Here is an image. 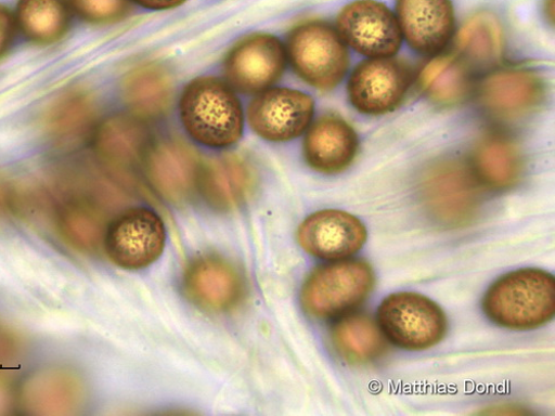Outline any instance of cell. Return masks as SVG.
<instances>
[{
	"label": "cell",
	"mask_w": 555,
	"mask_h": 416,
	"mask_svg": "<svg viewBox=\"0 0 555 416\" xmlns=\"http://www.w3.org/2000/svg\"><path fill=\"white\" fill-rule=\"evenodd\" d=\"M283 41L270 34L243 37L223 61L227 83L245 95H258L282 79L287 66Z\"/></svg>",
	"instance_id": "52a82bcc"
},
{
	"label": "cell",
	"mask_w": 555,
	"mask_h": 416,
	"mask_svg": "<svg viewBox=\"0 0 555 416\" xmlns=\"http://www.w3.org/2000/svg\"><path fill=\"white\" fill-rule=\"evenodd\" d=\"M482 309L499 327L517 332L538 329L555 314L554 276L537 268L504 274L487 291Z\"/></svg>",
	"instance_id": "7a4b0ae2"
},
{
	"label": "cell",
	"mask_w": 555,
	"mask_h": 416,
	"mask_svg": "<svg viewBox=\"0 0 555 416\" xmlns=\"http://www.w3.org/2000/svg\"><path fill=\"white\" fill-rule=\"evenodd\" d=\"M131 3L149 11H169L188 2V0H130Z\"/></svg>",
	"instance_id": "4dcf8cb0"
},
{
	"label": "cell",
	"mask_w": 555,
	"mask_h": 416,
	"mask_svg": "<svg viewBox=\"0 0 555 416\" xmlns=\"http://www.w3.org/2000/svg\"><path fill=\"white\" fill-rule=\"evenodd\" d=\"M15 17L26 39L50 46L67 35L73 12L68 0H18Z\"/></svg>",
	"instance_id": "d4e9b609"
},
{
	"label": "cell",
	"mask_w": 555,
	"mask_h": 416,
	"mask_svg": "<svg viewBox=\"0 0 555 416\" xmlns=\"http://www.w3.org/2000/svg\"><path fill=\"white\" fill-rule=\"evenodd\" d=\"M183 291L198 308L228 312L237 308L246 296V281L229 260L208 255L193 260L182 280Z\"/></svg>",
	"instance_id": "4fadbf2b"
},
{
	"label": "cell",
	"mask_w": 555,
	"mask_h": 416,
	"mask_svg": "<svg viewBox=\"0 0 555 416\" xmlns=\"http://www.w3.org/2000/svg\"><path fill=\"white\" fill-rule=\"evenodd\" d=\"M378 326L393 346L408 351H424L438 346L448 332L442 308L415 292H397L378 308Z\"/></svg>",
	"instance_id": "5b68a950"
},
{
	"label": "cell",
	"mask_w": 555,
	"mask_h": 416,
	"mask_svg": "<svg viewBox=\"0 0 555 416\" xmlns=\"http://www.w3.org/2000/svg\"><path fill=\"white\" fill-rule=\"evenodd\" d=\"M285 49L295 73L318 90L335 89L349 70L347 44L327 22L311 20L298 24L289 32Z\"/></svg>",
	"instance_id": "277c9868"
},
{
	"label": "cell",
	"mask_w": 555,
	"mask_h": 416,
	"mask_svg": "<svg viewBox=\"0 0 555 416\" xmlns=\"http://www.w3.org/2000/svg\"><path fill=\"white\" fill-rule=\"evenodd\" d=\"M14 210V194L10 184L0 178V220L8 218Z\"/></svg>",
	"instance_id": "1f68e13d"
},
{
	"label": "cell",
	"mask_w": 555,
	"mask_h": 416,
	"mask_svg": "<svg viewBox=\"0 0 555 416\" xmlns=\"http://www.w3.org/2000/svg\"><path fill=\"white\" fill-rule=\"evenodd\" d=\"M376 275L363 260H346L317 268L301 289L305 312L318 320L339 318L361 307L372 295Z\"/></svg>",
	"instance_id": "3957f363"
},
{
	"label": "cell",
	"mask_w": 555,
	"mask_h": 416,
	"mask_svg": "<svg viewBox=\"0 0 555 416\" xmlns=\"http://www.w3.org/2000/svg\"><path fill=\"white\" fill-rule=\"evenodd\" d=\"M74 14L81 21L94 25L115 24L126 18L131 11L130 0H68Z\"/></svg>",
	"instance_id": "f1b7e54d"
},
{
	"label": "cell",
	"mask_w": 555,
	"mask_h": 416,
	"mask_svg": "<svg viewBox=\"0 0 555 416\" xmlns=\"http://www.w3.org/2000/svg\"><path fill=\"white\" fill-rule=\"evenodd\" d=\"M17 29L15 15L7 6L0 5V60L12 49Z\"/></svg>",
	"instance_id": "f546056e"
},
{
	"label": "cell",
	"mask_w": 555,
	"mask_h": 416,
	"mask_svg": "<svg viewBox=\"0 0 555 416\" xmlns=\"http://www.w3.org/2000/svg\"><path fill=\"white\" fill-rule=\"evenodd\" d=\"M397 20L410 48L428 56L443 51L455 29L452 0H397Z\"/></svg>",
	"instance_id": "9a60e30c"
},
{
	"label": "cell",
	"mask_w": 555,
	"mask_h": 416,
	"mask_svg": "<svg viewBox=\"0 0 555 416\" xmlns=\"http://www.w3.org/2000/svg\"><path fill=\"white\" fill-rule=\"evenodd\" d=\"M150 146V133L135 116H114L95 131L98 156L113 172H121L142 162Z\"/></svg>",
	"instance_id": "44dd1931"
},
{
	"label": "cell",
	"mask_w": 555,
	"mask_h": 416,
	"mask_svg": "<svg viewBox=\"0 0 555 416\" xmlns=\"http://www.w3.org/2000/svg\"><path fill=\"white\" fill-rule=\"evenodd\" d=\"M367 238L366 227L356 216L343 210H320L299 226L297 239L310 256L344 260L358 253Z\"/></svg>",
	"instance_id": "5bb4252c"
},
{
	"label": "cell",
	"mask_w": 555,
	"mask_h": 416,
	"mask_svg": "<svg viewBox=\"0 0 555 416\" xmlns=\"http://www.w3.org/2000/svg\"><path fill=\"white\" fill-rule=\"evenodd\" d=\"M336 29L354 52L369 58L395 57L402 46L397 16L378 0H354L337 16Z\"/></svg>",
	"instance_id": "9c48e42d"
},
{
	"label": "cell",
	"mask_w": 555,
	"mask_h": 416,
	"mask_svg": "<svg viewBox=\"0 0 555 416\" xmlns=\"http://www.w3.org/2000/svg\"><path fill=\"white\" fill-rule=\"evenodd\" d=\"M82 393V385L75 375L64 369H51L26 382L23 402L26 408L37 414H64L80 406Z\"/></svg>",
	"instance_id": "cb8c5ba5"
},
{
	"label": "cell",
	"mask_w": 555,
	"mask_h": 416,
	"mask_svg": "<svg viewBox=\"0 0 555 416\" xmlns=\"http://www.w3.org/2000/svg\"><path fill=\"white\" fill-rule=\"evenodd\" d=\"M421 84L437 104L455 105L472 92L469 69L456 58L446 56L431 61L421 74Z\"/></svg>",
	"instance_id": "83f0119b"
},
{
	"label": "cell",
	"mask_w": 555,
	"mask_h": 416,
	"mask_svg": "<svg viewBox=\"0 0 555 416\" xmlns=\"http://www.w3.org/2000/svg\"><path fill=\"white\" fill-rule=\"evenodd\" d=\"M142 165L152 190L169 204H188L198 191L203 162L181 139L167 138L151 145Z\"/></svg>",
	"instance_id": "30bf717a"
},
{
	"label": "cell",
	"mask_w": 555,
	"mask_h": 416,
	"mask_svg": "<svg viewBox=\"0 0 555 416\" xmlns=\"http://www.w3.org/2000/svg\"><path fill=\"white\" fill-rule=\"evenodd\" d=\"M314 114L313 100L291 88H269L250 103L247 119L251 130L263 141L288 143L302 135Z\"/></svg>",
	"instance_id": "8fae6325"
},
{
	"label": "cell",
	"mask_w": 555,
	"mask_h": 416,
	"mask_svg": "<svg viewBox=\"0 0 555 416\" xmlns=\"http://www.w3.org/2000/svg\"><path fill=\"white\" fill-rule=\"evenodd\" d=\"M302 151L311 169L323 174H338L354 161L359 138L353 127L341 116L325 114L310 123Z\"/></svg>",
	"instance_id": "2e32d148"
},
{
	"label": "cell",
	"mask_w": 555,
	"mask_h": 416,
	"mask_svg": "<svg viewBox=\"0 0 555 416\" xmlns=\"http://www.w3.org/2000/svg\"><path fill=\"white\" fill-rule=\"evenodd\" d=\"M179 116L193 141L207 148L233 147L244 134L242 102L236 91L217 77H198L183 88Z\"/></svg>",
	"instance_id": "6da1fadb"
},
{
	"label": "cell",
	"mask_w": 555,
	"mask_h": 416,
	"mask_svg": "<svg viewBox=\"0 0 555 416\" xmlns=\"http://www.w3.org/2000/svg\"><path fill=\"white\" fill-rule=\"evenodd\" d=\"M422 196L429 213L448 226H464L478 214L482 187L469 164L446 159L430 167L423 178Z\"/></svg>",
	"instance_id": "8992f818"
},
{
	"label": "cell",
	"mask_w": 555,
	"mask_h": 416,
	"mask_svg": "<svg viewBox=\"0 0 555 416\" xmlns=\"http://www.w3.org/2000/svg\"><path fill=\"white\" fill-rule=\"evenodd\" d=\"M332 344L347 363L364 365L376 362L388 351V340L378 322L369 314L349 313L335 322Z\"/></svg>",
	"instance_id": "603a6c76"
},
{
	"label": "cell",
	"mask_w": 555,
	"mask_h": 416,
	"mask_svg": "<svg viewBox=\"0 0 555 416\" xmlns=\"http://www.w3.org/2000/svg\"><path fill=\"white\" fill-rule=\"evenodd\" d=\"M99 202L86 197L70 199L59 212L62 235L79 250H96L104 243L108 223Z\"/></svg>",
	"instance_id": "484cf974"
},
{
	"label": "cell",
	"mask_w": 555,
	"mask_h": 416,
	"mask_svg": "<svg viewBox=\"0 0 555 416\" xmlns=\"http://www.w3.org/2000/svg\"><path fill=\"white\" fill-rule=\"evenodd\" d=\"M411 81V70L402 61L367 60L357 66L348 81L349 101L361 114L386 115L403 102Z\"/></svg>",
	"instance_id": "7c38bea8"
},
{
	"label": "cell",
	"mask_w": 555,
	"mask_h": 416,
	"mask_svg": "<svg viewBox=\"0 0 555 416\" xmlns=\"http://www.w3.org/2000/svg\"><path fill=\"white\" fill-rule=\"evenodd\" d=\"M542 78L528 69H506L489 76L480 87V102L498 118L522 117L538 108L544 99Z\"/></svg>",
	"instance_id": "ac0fdd59"
},
{
	"label": "cell",
	"mask_w": 555,
	"mask_h": 416,
	"mask_svg": "<svg viewBox=\"0 0 555 416\" xmlns=\"http://www.w3.org/2000/svg\"><path fill=\"white\" fill-rule=\"evenodd\" d=\"M503 46L500 21L489 12L473 15L456 35L457 51L479 66L498 63L503 54Z\"/></svg>",
	"instance_id": "4316f807"
},
{
	"label": "cell",
	"mask_w": 555,
	"mask_h": 416,
	"mask_svg": "<svg viewBox=\"0 0 555 416\" xmlns=\"http://www.w3.org/2000/svg\"><path fill=\"white\" fill-rule=\"evenodd\" d=\"M96 121L98 106L94 99L82 89H72L51 105L43 123L54 143L73 147L86 141Z\"/></svg>",
	"instance_id": "7402d4cb"
},
{
	"label": "cell",
	"mask_w": 555,
	"mask_h": 416,
	"mask_svg": "<svg viewBox=\"0 0 555 416\" xmlns=\"http://www.w3.org/2000/svg\"><path fill=\"white\" fill-rule=\"evenodd\" d=\"M255 187V169L241 155H223L202 165L197 192L216 211L238 209L249 199Z\"/></svg>",
	"instance_id": "e0dca14e"
},
{
	"label": "cell",
	"mask_w": 555,
	"mask_h": 416,
	"mask_svg": "<svg viewBox=\"0 0 555 416\" xmlns=\"http://www.w3.org/2000/svg\"><path fill=\"white\" fill-rule=\"evenodd\" d=\"M469 166L481 187L494 192L515 188L526 171L520 148L511 139L496 134L481 139L472 154Z\"/></svg>",
	"instance_id": "ffe728a7"
},
{
	"label": "cell",
	"mask_w": 555,
	"mask_h": 416,
	"mask_svg": "<svg viewBox=\"0 0 555 416\" xmlns=\"http://www.w3.org/2000/svg\"><path fill=\"white\" fill-rule=\"evenodd\" d=\"M173 78L159 63L139 64L122 78L124 103L139 119H158L167 115L173 102Z\"/></svg>",
	"instance_id": "d6986e66"
},
{
	"label": "cell",
	"mask_w": 555,
	"mask_h": 416,
	"mask_svg": "<svg viewBox=\"0 0 555 416\" xmlns=\"http://www.w3.org/2000/svg\"><path fill=\"white\" fill-rule=\"evenodd\" d=\"M544 11L550 20L553 22L554 15V0H546Z\"/></svg>",
	"instance_id": "d6a6232c"
},
{
	"label": "cell",
	"mask_w": 555,
	"mask_h": 416,
	"mask_svg": "<svg viewBox=\"0 0 555 416\" xmlns=\"http://www.w3.org/2000/svg\"><path fill=\"white\" fill-rule=\"evenodd\" d=\"M165 245L162 218L144 207L128 209L111 221L103 243L109 260L126 270L150 266L160 258Z\"/></svg>",
	"instance_id": "ba28073f"
}]
</instances>
